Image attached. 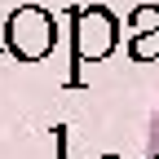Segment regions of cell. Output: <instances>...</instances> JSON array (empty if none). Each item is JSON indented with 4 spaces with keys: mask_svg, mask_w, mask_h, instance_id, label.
Masks as SVG:
<instances>
[{
    "mask_svg": "<svg viewBox=\"0 0 159 159\" xmlns=\"http://www.w3.org/2000/svg\"><path fill=\"white\" fill-rule=\"evenodd\" d=\"M57 44V27L53 18L40 9V5H22L9 13V27H5V53H13L18 62H40L49 57Z\"/></svg>",
    "mask_w": 159,
    "mask_h": 159,
    "instance_id": "1",
    "label": "cell"
},
{
    "mask_svg": "<svg viewBox=\"0 0 159 159\" xmlns=\"http://www.w3.org/2000/svg\"><path fill=\"white\" fill-rule=\"evenodd\" d=\"M106 159H111V155H106Z\"/></svg>",
    "mask_w": 159,
    "mask_h": 159,
    "instance_id": "4",
    "label": "cell"
},
{
    "mask_svg": "<svg viewBox=\"0 0 159 159\" xmlns=\"http://www.w3.org/2000/svg\"><path fill=\"white\" fill-rule=\"evenodd\" d=\"M66 18L75 22V62H97L115 49V18L106 9H71Z\"/></svg>",
    "mask_w": 159,
    "mask_h": 159,
    "instance_id": "2",
    "label": "cell"
},
{
    "mask_svg": "<svg viewBox=\"0 0 159 159\" xmlns=\"http://www.w3.org/2000/svg\"><path fill=\"white\" fill-rule=\"evenodd\" d=\"M146 159H159V111H155V124H150V150Z\"/></svg>",
    "mask_w": 159,
    "mask_h": 159,
    "instance_id": "3",
    "label": "cell"
}]
</instances>
